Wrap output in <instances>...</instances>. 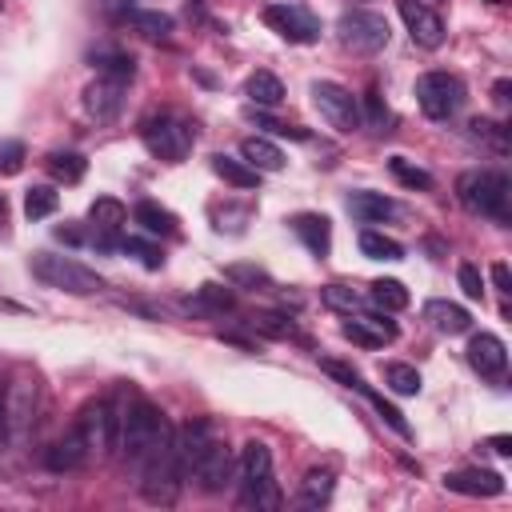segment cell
I'll use <instances>...</instances> for the list:
<instances>
[{"instance_id": "9c48e42d", "label": "cell", "mask_w": 512, "mask_h": 512, "mask_svg": "<svg viewBox=\"0 0 512 512\" xmlns=\"http://www.w3.org/2000/svg\"><path fill=\"white\" fill-rule=\"evenodd\" d=\"M184 476H192L204 492H224L232 484V476H236V456H232V448L224 440L208 436V444L192 456V464H188Z\"/></svg>"}, {"instance_id": "ba28073f", "label": "cell", "mask_w": 512, "mask_h": 512, "mask_svg": "<svg viewBox=\"0 0 512 512\" xmlns=\"http://www.w3.org/2000/svg\"><path fill=\"white\" fill-rule=\"evenodd\" d=\"M416 104L428 120H452L464 104V84L452 76V72H424L416 80Z\"/></svg>"}, {"instance_id": "60d3db41", "label": "cell", "mask_w": 512, "mask_h": 512, "mask_svg": "<svg viewBox=\"0 0 512 512\" xmlns=\"http://www.w3.org/2000/svg\"><path fill=\"white\" fill-rule=\"evenodd\" d=\"M224 276H228L232 284H244V288H268V284H272V276H268L264 268H256V264H228Z\"/></svg>"}, {"instance_id": "5bb4252c", "label": "cell", "mask_w": 512, "mask_h": 512, "mask_svg": "<svg viewBox=\"0 0 512 512\" xmlns=\"http://www.w3.org/2000/svg\"><path fill=\"white\" fill-rule=\"evenodd\" d=\"M124 92H128V80H116V76H96L88 88H84V112L96 120V124H112L124 108Z\"/></svg>"}, {"instance_id": "8fae6325", "label": "cell", "mask_w": 512, "mask_h": 512, "mask_svg": "<svg viewBox=\"0 0 512 512\" xmlns=\"http://www.w3.org/2000/svg\"><path fill=\"white\" fill-rule=\"evenodd\" d=\"M264 24H268L280 40H288V44H312V40H320V20H316L304 4H296V0H276V4H268V8H264Z\"/></svg>"}, {"instance_id": "484cf974", "label": "cell", "mask_w": 512, "mask_h": 512, "mask_svg": "<svg viewBox=\"0 0 512 512\" xmlns=\"http://www.w3.org/2000/svg\"><path fill=\"white\" fill-rule=\"evenodd\" d=\"M352 392H360V396H364V400L376 408V416H380V420H384V424H388V428H392L400 440H412V428H408V420H404V412H400L396 404H388V400H384L380 392H372L364 380H356V384H352Z\"/></svg>"}, {"instance_id": "83f0119b", "label": "cell", "mask_w": 512, "mask_h": 512, "mask_svg": "<svg viewBox=\"0 0 512 512\" xmlns=\"http://www.w3.org/2000/svg\"><path fill=\"white\" fill-rule=\"evenodd\" d=\"M244 92H248V100L256 104V108H276L280 100H284V84L272 76V72H252L248 76V84H244Z\"/></svg>"}, {"instance_id": "ab89813d", "label": "cell", "mask_w": 512, "mask_h": 512, "mask_svg": "<svg viewBox=\"0 0 512 512\" xmlns=\"http://www.w3.org/2000/svg\"><path fill=\"white\" fill-rule=\"evenodd\" d=\"M116 248H124V252H132V256H140V264H144V268H152V272L164 264V252H160L156 244H148V240H136V236H120V244H116Z\"/></svg>"}, {"instance_id": "d6a6232c", "label": "cell", "mask_w": 512, "mask_h": 512, "mask_svg": "<svg viewBox=\"0 0 512 512\" xmlns=\"http://www.w3.org/2000/svg\"><path fill=\"white\" fill-rule=\"evenodd\" d=\"M360 252H364L368 260H400V256H404V244L392 240V236H384V232L364 228V232H360Z\"/></svg>"}, {"instance_id": "816d5d0a", "label": "cell", "mask_w": 512, "mask_h": 512, "mask_svg": "<svg viewBox=\"0 0 512 512\" xmlns=\"http://www.w3.org/2000/svg\"><path fill=\"white\" fill-rule=\"evenodd\" d=\"M4 208H8V204H4V196H0V220H4Z\"/></svg>"}, {"instance_id": "11a10c76", "label": "cell", "mask_w": 512, "mask_h": 512, "mask_svg": "<svg viewBox=\"0 0 512 512\" xmlns=\"http://www.w3.org/2000/svg\"><path fill=\"white\" fill-rule=\"evenodd\" d=\"M0 8H4V0H0Z\"/></svg>"}, {"instance_id": "bcb514c9", "label": "cell", "mask_w": 512, "mask_h": 512, "mask_svg": "<svg viewBox=\"0 0 512 512\" xmlns=\"http://www.w3.org/2000/svg\"><path fill=\"white\" fill-rule=\"evenodd\" d=\"M388 124H392V112L384 108V100H380V92L372 88V92H368V128H372V132H392Z\"/></svg>"}, {"instance_id": "db71d44e", "label": "cell", "mask_w": 512, "mask_h": 512, "mask_svg": "<svg viewBox=\"0 0 512 512\" xmlns=\"http://www.w3.org/2000/svg\"><path fill=\"white\" fill-rule=\"evenodd\" d=\"M488 4H496V0H488Z\"/></svg>"}, {"instance_id": "e0dca14e", "label": "cell", "mask_w": 512, "mask_h": 512, "mask_svg": "<svg viewBox=\"0 0 512 512\" xmlns=\"http://www.w3.org/2000/svg\"><path fill=\"white\" fill-rule=\"evenodd\" d=\"M468 364H472L480 376L500 380L504 368H508V348H504V340H500L496 332H476V336L468 340Z\"/></svg>"}, {"instance_id": "f35d334b", "label": "cell", "mask_w": 512, "mask_h": 512, "mask_svg": "<svg viewBox=\"0 0 512 512\" xmlns=\"http://www.w3.org/2000/svg\"><path fill=\"white\" fill-rule=\"evenodd\" d=\"M320 300H324L328 308H336V312H348V316L364 308V296L352 292L348 284H324V288H320Z\"/></svg>"}, {"instance_id": "7c38bea8", "label": "cell", "mask_w": 512, "mask_h": 512, "mask_svg": "<svg viewBox=\"0 0 512 512\" xmlns=\"http://www.w3.org/2000/svg\"><path fill=\"white\" fill-rule=\"evenodd\" d=\"M84 444H88V456H108L116 448V408L108 400H88L80 420H76Z\"/></svg>"}, {"instance_id": "c3c4849f", "label": "cell", "mask_w": 512, "mask_h": 512, "mask_svg": "<svg viewBox=\"0 0 512 512\" xmlns=\"http://www.w3.org/2000/svg\"><path fill=\"white\" fill-rule=\"evenodd\" d=\"M492 280H496V288H500L504 296L512 292V272H508V264H504V260H500V264H492Z\"/></svg>"}, {"instance_id": "4316f807", "label": "cell", "mask_w": 512, "mask_h": 512, "mask_svg": "<svg viewBox=\"0 0 512 512\" xmlns=\"http://www.w3.org/2000/svg\"><path fill=\"white\" fill-rule=\"evenodd\" d=\"M212 172H216L220 180H228L232 188H256V184H260V172H256L252 164H244V160H236V156H224V152L212 156Z\"/></svg>"}, {"instance_id": "f1b7e54d", "label": "cell", "mask_w": 512, "mask_h": 512, "mask_svg": "<svg viewBox=\"0 0 512 512\" xmlns=\"http://www.w3.org/2000/svg\"><path fill=\"white\" fill-rule=\"evenodd\" d=\"M132 220H136L144 232H156V236H176V216H172L168 208L152 204V200H140V204L132 208Z\"/></svg>"}, {"instance_id": "52a82bcc", "label": "cell", "mask_w": 512, "mask_h": 512, "mask_svg": "<svg viewBox=\"0 0 512 512\" xmlns=\"http://www.w3.org/2000/svg\"><path fill=\"white\" fill-rule=\"evenodd\" d=\"M336 36H340V44H344L348 52H356V56H372V52H380V48L388 44L392 32H388V20H384L380 12L352 8V12L340 16Z\"/></svg>"}, {"instance_id": "6da1fadb", "label": "cell", "mask_w": 512, "mask_h": 512, "mask_svg": "<svg viewBox=\"0 0 512 512\" xmlns=\"http://www.w3.org/2000/svg\"><path fill=\"white\" fill-rule=\"evenodd\" d=\"M140 492L148 504H172L176 492H180V480H184V468H180V456H176V428L164 420L160 436L152 440V448L144 452L140 460Z\"/></svg>"}, {"instance_id": "9a60e30c", "label": "cell", "mask_w": 512, "mask_h": 512, "mask_svg": "<svg viewBox=\"0 0 512 512\" xmlns=\"http://www.w3.org/2000/svg\"><path fill=\"white\" fill-rule=\"evenodd\" d=\"M124 224H128V208H124L120 200H112V196L92 200V208H88V228H92V244H96V248H116Z\"/></svg>"}, {"instance_id": "d6986e66", "label": "cell", "mask_w": 512, "mask_h": 512, "mask_svg": "<svg viewBox=\"0 0 512 512\" xmlns=\"http://www.w3.org/2000/svg\"><path fill=\"white\" fill-rule=\"evenodd\" d=\"M444 488L460 492V496H500L504 492V476L492 472V468H460V472L444 476Z\"/></svg>"}, {"instance_id": "d590c367", "label": "cell", "mask_w": 512, "mask_h": 512, "mask_svg": "<svg viewBox=\"0 0 512 512\" xmlns=\"http://www.w3.org/2000/svg\"><path fill=\"white\" fill-rule=\"evenodd\" d=\"M384 384H388L396 396H416V392H420V372H416L412 364L392 360V364H384Z\"/></svg>"}, {"instance_id": "681fc988", "label": "cell", "mask_w": 512, "mask_h": 512, "mask_svg": "<svg viewBox=\"0 0 512 512\" xmlns=\"http://www.w3.org/2000/svg\"><path fill=\"white\" fill-rule=\"evenodd\" d=\"M508 92H512V84H508V80H496V84H492V100H496L500 108H508Z\"/></svg>"}, {"instance_id": "74e56055", "label": "cell", "mask_w": 512, "mask_h": 512, "mask_svg": "<svg viewBox=\"0 0 512 512\" xmlns=\"http://www.w3.org/2000/svg\"><path fill=\"white\" fill-rule=\"evenodd\" d=\"M124 20H128L136 32L152 36V40H164V36L172 32V16H164V12H124Z\"/></svg>"}, {"instance_id": "1f68e13d", "label": "cell", "mask_w": 512, "mask_h": 512, "mask_svg": "<svg viewBox=\"0 0 512 512\" xmlns=\"http://www.w3.org/2000/svg\"><path fill=\"white\" fill-rule=\"evenodd\" d=\"M368 300L376 308H384V312H400V308H408V288L400 280H372L368 284Z\"/></svg>"}, {"instance_id": "ee69618b", "label": "cell", "mask_w": 512, "mask_h": 512, "mask_svg": "<svg viewBox=\"0 0 512 512\" xmlns=\"http://www.w3.org/2000/svg\"><path fill=\"white\" fill-rule=\"evenodd\" d=\"M456 280H460V288H464L468 300H484V276H480L476 264H460L456 268Z\"/></svg>"}, {"instance_id": "8d00e7d4", "label": "cell", "mask_w": 512, "mask_h": 512, "mask_svg": "<svg viewBox=\"0 0 512 512\" xmlns=\"http://www.w3.org/2000/svg\"><path fill=\"white\" fill-rule=\"evenodd\" d=\"M388 172H392L404 188H412V192H428V188H432V176H428L424 168H416L412 160H404V156H392V160H388Z\"/></svg>"}, {"instance_id": "f5cc1de1", "label": "cell", "mask_w": 512, "mask_h": 512, "mask_svg": "<svg viewBox=\"0 0 512 512\" xmlns=\"http://www.w3.org/2000/svg\"><path fill=\"white\" fill-rule=\"evenodd\" d=\"M0 416H4V392H0Z\"/></svg>"}, {"instance_id": "3957f363", "label": "cell", "mask_w": 512, "mask_h": 512, "mask_svg": "<svg viewBox=\"0 0 512 512\" xmlns=\"http://www.w3.org/2000/svg\"><path fill=\"white\" fill-rule=\"evenodd\" d=\"M240 500L244 508H256V512L280 508V488L272 480V452L260 440H248L240 452Z\"/></svg>"}, {"instance_id": "e575fe53", "label": "cell", "mask_w": 512, "mask_h": 512, "mask_svg": "<svg viewBox=\"0 0 512 512\" xmlns=\"http://www.w3.org/2000/svg\"><path fill=\"white\" fill-rule=\"evenodd\" d=\"M56 204H60V192L48 188V184H36V188L24 192V216H28V220H44V216H52Z\"/></svg>"}, {"instance_id": "277c9868", "label": "cell", "mask_w": 512, "mask_h": 512, "mask_svg": "<svg viewBox=\"0 0 512 512\" xmlns=\"http://www.w3.org/2000/svg\"><path fill=\"white\" fill-rule=\"evenodd\" d=\"M456 196L468 212L476 216H492L500 224H508V196H512V184L504 172H492V168H476V172H464L456 180Z\"/></svg>"}, {"instance_id": "8992f818", "label": "cell", "mask_w": 512, "mask_h": 512, "mask_svg": "<svg viewBox=\"0 0 512 512\" xmlns=\"http://www.w3.org/2000/svg\"><path fill=\"white\" fill-rule=\"evenodd\" d=\"M32 276L48 288H60V292H72V296H88V292H100L104 280L84 268L80 260L72 256H52V252H36L32 256Z\"/></svg>"}, {"instance_id": "4fadbf2b", "label": "cell", "mask_w": 512, "mask_h": 512, "mask_svg": "<svg viewBox=\"0 0 512 512\" xmlns=\"http://www.w3.org/2000/svg\"><path fill=\"white\" fill-rule=\"evenodd\" d=\"M32 412H36V384L12 380L4 388V416H0V428L8 432V440H24V432L32 428Z\"/></svg>"}, {"instance_id": "7a4b0ae2", "label": "cell", "mask_w": 512, "mask_h": 512, "mask_svg": "<svg viewBox=\"0 0 512 512\" xmlns=\"http://www.w3.org/2000/svg\"><path fill=\"white\" fill-rule=\"evenodd\" d=\"M160 428H164V412L144 396H124V404L116 408V444L128 460H144Z\"/></svg>"}, {"instance_id": "44dd1931", "label": "cell", "mask_w": 512, "mask_h": 512, "mask_svg": "<svg viewBox=\"0 0 512 512\" xmlns=\"http://www.w3.org/2000/svg\"><path fill=\"white\" fill-rule=\"evenodd\" d=\"M288 224H292V232L300 236V244H304L312 256H328V248H332V224H328V216H320V212H300V216H292Z\"/></svg>"}, {"instance_id": "ac0fdd59", "label": "cell", "mask_w": 512, "mask_h": 512, "mask_svg": "<svg viewBox=\"0 0 512 512\" xmlns=\"http://www.w3.org/2000/svg\"><path fill=\"white\" fill-rule=\"evenodd\" d=\"M340 332H344V340H352L360 348H384L388 340H396V324L388 316H356L352 312Z\"/></svg>"}, {"instance_id": "f907efd6", "label": "cell", "mask_w": 512, "mask_h": 512, "mask_svg": "<svg viewBox=\"0 0 512 512\" xmlns=\"http://www.w3.org/2000/svg\"><path fill=\"white\" fill-rule=\"evenodd\" d=\"M488 444H492V452H500V456H508V452H512V436H492Z\"/></svg>"}, {"instance_id": "603a6c76", "label": "cell", "mask_w": 512, "mask_h": 512, "mask_svg": "<svg viewBox=\"0 0 512 512\" xmlns=\"http://www.w3.org/2000/svg\"><path fill=\"white\" fill-rule=\"evenodd\" d=\"M332 488H336V476L332 468H308L304 480H300V492H296V504L300 508H320L332 500Z\"/></svg>"}, {"instance_id": "5b68a950", "label": "cell", "mask_w": 512, "mask_h": 512, "mask_svg": "<svg viewBox=\"0 0 512 512\" xmlns=\"http://www.w3.org/2000/svg\"><path fill=\"white\" fill-rule=\"evenodd\" d=\"M140 140L144 148L156 156V160H168V164H180L192 144H196V128L192 120H184L180 112H152L144 124H140Z\"/></svg>"}, {"instance_id": "4dcf8cb0", "label": "cell", "mask_w": 512, "mask_h": 512, "mask_svg": "<svg viewBox=\"0 0 512 512\" xmlns=\"http://www.w3.org/2000/svg\"><path fill=\"white\" fill-rule=\"evenodd\" d=\"M44 164H48V172H52L60 184H80V180H84V172H88V160H84L80 152H60V148H56V152H48V160H44Z\"/></svg>"}, {"instance_id": "f546056e", "label": "cell", "mask_w": 512, "mask_h": 512, "mask_svg": "<svg viewBox=\"0 0 512 512\" xmlns=\"http://www.w3.org/2000/svg\"><path fill=\"white\" fill-rule=\"evenodd\" d=\"M92 64H96L100 76H116V80H132L136 76V60L128 52H120V48H96Z\"/></svg>"}, {"instance_id": "836d02e7", "label": "cell", "mask_w": 512, "mask_h": 512, "mask_svg": "<svg viewBox=\"0 0 512 512\" xmlns=\"http://www.w3.org/2000/svg\"><path fill=\"white\" fill-rule=\"evenodd\" d=\"M184 308H188V312H212V316H220V312L232 308V292L220 288V284H200L196 300H188Z\"/></svg>"}, {"instance_id": "7402d4cb", "label": "cell", "mask_w": 512, "mask_h": 512, "mask_svg": "<svg viewBox=\"0 0 512 512\" xmlns=\"http://www.w3.org/2000/svg\"><path fill=\"white\" fill-rule=\"evenodd\" d=\"M424 320H428L436 332H444V336H460V332H468V324H472L468 308H460V304H452V300H428V304H424Z\"/></svg>"}, {"instance_id": "7bdbcfd3", "label": "cell", "mask_w": 512, "mask_h": 512, "mask_svg": "<svg viewBox=\"0 0 512 512\" xmlns=\"http://www.w3.org/2000/svg\"><path fill=\"white\" fill-rule=\"evenodd\" d=\"M24 160H28V152L20 140H0V176H16L24 168Z\"/></svg>"}, {"instance_id": "f6af8a7d", "label": "cell", "mask_w": 512, "mask_h": 512, "mask_svg": "<svg viewBox=\"0 0 512 512\" xmlns=\"http://www.w3.org/2000/svg\"><path fill=\"white\" fill-rule=\"evenodd\" d=\"M252 324H256L260 332H268V336H292V332H296V324H292L284 312H260Z\"/></svg>"}, {"instance_id": "2e32d148", "label": "cell", "mask_w": 512, "mask_h": 512, "mask_svg": "<svg viewBox=\"0 0 512 512\" xmlns=\"http://www.w3.org/2000/svg\"><path fill=\"white\" fill-rule=\"evenodd\" d=\"M400 20L408 28V36L420 44V48H440L444 44V20L420 4V0H400Z\"/></svg>"}, {"instance_id": "7dc6e473", "label": "cell", "mask_w": 512, "mask_h": 512, "mask_svg": "<svg viewBox=\"0 0 512 512\" xmlns=\"http://www.w3.org/2000/svg\"><path fill=\"white\" fill-rule=\"evenodd\" d=\"M56 236L68 244H92V232H84L80 224H64V228H56Z\"/></svg>"}, {"instance_id": "30bf717a", "label": "cell", "mask_w": 512, "mask_h": 512, "mask_svg": "<svg viewBox=\"0 0 512 512\" xmlns=\"http://www.w3.org/2000/svg\"><path fill=\"white\" fill-rule=\"evenodd\" d=\"M312 104H316V112H320L336 132H344V136L364 124L356 96H352L344 84H336V80H316V84H312Z\"/></svg>"}, {"instance_id": "d4e9b609", "label": "cell", "mask_w": 512, "mask_h": 512, "mask_svg": "<svg viewBox=\"0 0 512 512\" xmlns=\"http://www.w3.org/2000/svg\"><path fill=\"white\" fill-rule=\"evenodd\" d=\"M348 212L360 220V224H376V220H388L396 212V200L380 196V192H352L348 196Z\"/></svg>"}, {"instance_id": "cb8c5ba5", "label": "cell", "mask_w": 512, "mask_h": 512, "mask_svg": "<svg viewBox=\"0 0 512 512\" xmlns=\"http://www.w3.org/2000/svg\"><path fill=\"white\" fill-rule=\"evenodd\" d=\"M240 160L252 164L256 172H280V168H284V152H280L272 140H264V136H248V140L240 144Z\"/></svg>"}, {"instance_id": "b9f144b4", "label": "cell", "mask_w": 512, "mask_h": 512, "mask_svg": "<svg viewBox=\"0 0 512 512\" xmlns=\"http://www.w3.org/2000/svg\"><path fill=\"white\" fill-rule=\"evenodd\" d=\"M468 128H472V136H476V140H488V144H492L500 156L508 152V128H504V124H492V120H472Z\"/></svg>"}, {"instance_id": "ffe728a7", "label": "cell", "mask_w": 512, "mask_h": 512, "mask_svg": "<svg viewBox=\"0 0 512 512\" xmlns=\"http://www.w3.org/2000/svg\"><path fill=\"white\" fill-rule=\"evenodd\" d=\"M44 464L52 472H76V468H84L88 464V444H84L80 428H72L60 440H52V448L44 452Z\"/></svg>"}]
</instances>
